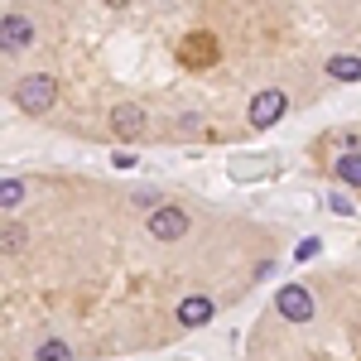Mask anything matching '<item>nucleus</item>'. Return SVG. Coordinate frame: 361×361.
Listing matches in <instances>:
<instances>
[{"mask_svg": "<svg viewBox=\"0 0 361 361\" xmlns=\"http://www.w3.org/2000/svg\"><path fill=\"white\" fill-rule=\"evenodd\" d=\"M54 97H58V82L49 78V73H29L25 82L15 87V106L25 116H44L49 106H54Z\"/></svg>", "mask_w": 361, "mask_h": 361, "instance_id": "1", "label": "nucleus"}, {"mask_svg": "<svg viewBox=\"0 0 361 361\" xmlns=\"http://www.w3.org/2000/svg\"><path fill=\"white\" fill-rule=\"evenodd\" d=\"M275 308H279V318H289V323H308L313 318V294L304 284H284L275 294Z\"/></svg>", "mask_w": 361, "mask_h": 361, "instance_id": "2", "label": "nucleus"}, {"mask_svg": "<svg viewBox=\"0 0 361 361\" xmlns=\"http://www.w3.org/2000/svg\"><path fill=\"white\" fill-rule=\"evenodd\" d=\"M284 111H289V97H284L279 87H265V92L250 102V126H255V130H265V126H275Z\"/></svg>", "mask_w": 361, "mask_h": 361, "instance_id": "3", "label": "nucleus"}, {"mask_svg": "<svg viewBox=\"0 0 361 361\" xmlns=\"http://www.w3.org/2000/svg\"><path fill=\"white\" fill-rule=\"evenodd\" d=\"M188 231V212L183 207H154V217H149V236L154 241H178Z\"/></svg>", "mask_w": 361, "mask_h": 361, "instance_id": "4", "label": "nucleus"}, {"mask_svg": "<svg viewBox=\"0 0 361 361\" xmlns=\"http://www.w3.org/2000/svg\"><path fill=\"white\" fill-rule=\"evenodd\" d=\"M29 44H34V25H29L25 15H5L0 20V49L15 54V49H29Z\"/></svg>", "mask_w": 361, "mask_h": 361, "instance_id": "5", "label": "nucleus"}, {"mask_svg": "<svg viewBox=\"0 0 361 361\" xmlns=\"http://www.w3.org/2000/svg\"><path fill=\"white\" fill-rule=\"evenodd\" d=\"M178 323H183V328H202V323H212V299H207V294H188V299L178 304Z\"/></svg>", "mask_w": 361, "mask_h": 361, "instance_id": "6", "label": "nucleus"}, {"mask_svg": "<svg viewBox=\"0 0 361 361\" xmlns=\"http://www.w3.org/2000/svg\"><path fill=\"white\" fill-rule=\"evenodd\" d=\"M111 126H116V135L135 140V135H145V126H149V121H145V111H140V106H130V102H126V106H116V111H111Z\"/></svg>", "mask_w": 361, "mask_h": 361, "instance_id": "7", "label": "nucleus"}, {"mask_svg": "<svg viewBox=\"0 0 361 361\" xmlns=\"http://www.w3.org/2000/svg\"><path fill=\"white\" fill-rule=\"evenodd\" d=\"M178 58H183V63H212V58H217V39H212V34H188Z\"/></svg>", "mask_w": 361, "mask_h": 361, "instance_id": "8", "label": "nucleus"}, {"mask_svg": "<svg viewBox=\"0 0 361 361\" xmlns=\"http://www.w3.org/2000/svg\"><path fill=\"white\" fill-rule=\"evenodd\" d=\"M328 78H337V82H361V58L357 54L328 58Z\"/></svg>", "mask_w": 361, "mask_h": 361, "instance_id": "9", "label": "nucleus"}, {"mask_svg": "<svg viewBox=\"0 0 361 361\" xmlns=\"http://www.w3.org/2000/svg\"><path fill=\"white\" fill-rule=\"evenodd\" d=\"M337 178L352 183V188H361V154H342V159H337Z\"/></svg>", "mask_w": 361, "mask_h": 361, "instance_id": "10", "label": "nucleus"}, {"mask_svg": "<svg viewBox=\"0 0 361 361\" xmlns=\"http://www.w3.org/2000/svg\"><path fill=\"white\" fill-rule=\"evenodd\" d=\"M20 202H25V183H20V178H5V183H0V207L15 212Z\"/></svg>", "mask_w": 361, "mask_h": 361, "instance_id": "11", "label": "nucleus"}, {"mask_svg": "<svg viewBox=\"0 0 361 361\" xmlns=\"http://www.w3.org/2000/svg\"><path fill=\"white\" fill-rule=\"evenodd\" d=\"M68 357H73V352H68L63 342H44V347H39V361H68Z\"/></svg>", "mask_w": 361, "mask_h": 361, "instance_id": "12", "label": "nucleus"}, {"mask_svg": "<svg viewBox=\"0 0 361 361\" xmlns=\"http://www.w3.org/2000/svg\"><path fill=\"white\" fill-rule=\"evenodd\" d=\"M318 255V236H308V241H299V250H294V260L304 265V260H313Z\"/></svg>", "mask_w": 361, "mask_h": 361, "instance_id": "13", "label": "nucleus"}, {"mask_svg": "<svg viewBox=\"0 0 361 361\" xmlns=\"http://www.w3.org/2000/svg\"><path fill=\"white\" fill-rule=\"evenodd\" d=\"M111 5H121V0H111Z\"/></svg>", "mask_w": 361, "mask_h": 361, "instance_id": "14", "label": "nucleus"}]
</instances>
